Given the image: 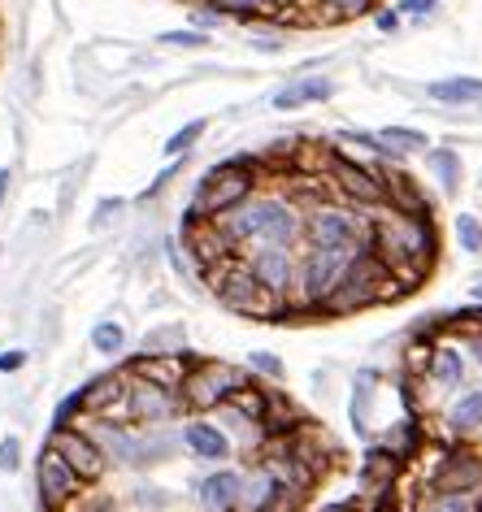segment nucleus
<instances>
[{"label": "nucleus", "mask_w": 482, "mask_h": 512, "mask_svg": "<svg viewBox=\"0 0 482 512\" xmlns=\"http://www.w3.org/2000/svg\"><path fill=\"white\" fill-rule=\"evenodd\" d=\"M18 456H22L18 439H5V443H0V469H5V473H14V469H18Z\"/></svg>", "instance_id": "obj_36"}, {"label": "nucleus", "mask_w": 482, "mask_h": 512, "mask_svg": "<svg viewBox=\"0 0 482 512\" xmlns=\"http://www.w3.org/2000/svg\"><path fill=\"white\" fill-rule=\"evenodd\" d=\"M430 170L439 174L443 191H456V183H461V161H456L452 148H435V152H430Z\"/></svg>", "instance_id": "obj_24"}, {"label": "nucleus", "mask_w": 482, "mask_h": 512, "mask_svg": "<svg viewBox=\"0 0 482 512\" xmlns=\"http://www.w3.org/2000/svg\"><path fill=\"white\" fill-rule=\"evenodd\" d=\"M235 408L239 413H248V417H257V421H265V395L261 391H235Z\"/></svg>", "instance_id": "obj_31"}, {"label": "nucleus", "mask_w": 482, "mask_h": 512, "mask_svg": "<svg viewBox=\"0 0 482 512\" xmlns=\"http://www.w3.org/2000/svg\"><path fill=\"white\" fill-rule=\"evenodd\" d=\"M5 191H9V170H0V204H5Z\"/></svg>", "instance_id": "obj_41"}, {"label": "nucleus", "mask_w": 482, "mask_h": 512, "mask_svg": "<svg viewBox=\"0 0 482 512\" xmlns=\"http://www.w3.org/2000/svg\"><path fill=\"white\" fill-rule=\"evenodd\" d=\"M252 274L261 278L270 291H278V296H287L291 283H296V261H291V248L287 243H261V252L252 256Z\"/></svg>", "instance_id": "obj_13"}, {"label": "nucleus", "mask_w": 482, "mask_h": 512, "mask_svg": "<svg viewBox=\"0 0 482 512\" xmlns=\"http://www.w3.org/2000/svg\"><path fill=\"white\" fill-rule=\"evenodd\" d=\"M452 426H456V430H474V426H482V391L465 395V400L452 408Z\"/></svg>", "instance_id": "obj_25"}, {"label": "nucleus", "mask_w": 482, "mask_h": 512, "mask_svg": "<svg viewBox=\"0 0 482 512\" xmlns=\"http://www.w3.org/2000/svg\"><path fill=\"white\" fill-rule=\"evenodd\" d=\"M213 291H218V300L226 309L235 313H248V317H270L283 309V296L270 291L261 283L257 274H252V265H239V261H218V270H213Z\"/></svg>", "instance_id": "obj_5"}, {"label": "nucleus", "mask_w": 482, "mask_h": 512, "mask_svg": "<svg viewBox=\"0 0 482 512\" xmlns=\"http://www.w3.org/2000/svg\"><path fill=\"white\" fill-rule=\"evenodd\" d=\"M430 374H435L443 387H456L465 374V365H461V352H452V348H439L435 356H430Z\"/></svg>", "instance_id": "obj_23"}, {"label": "nucleus", "mask_w": 482, "mask_h": 512, "mask_svg": "<svg viewBox=\"0 0 482 512\" xmlns=\"http://www.w3.org/2000/svg\"><path fill=\"white\" fill-rule=\"evenodd\" d=\"M118 391H122V382H118V378H100V382H92V387L83 391V408H100L105 400H113Z\"/></svg>", "instance_id": "obj_29"}, {"label": "nucleus", "mask_w": 482, "mask_h": 512, "mask_svg": "<svg viewBox=\"0 0 482 512\" xmlns=\"http://www.w3.org/2000/svg\"><path fill=\"white\" fill-rule=\"evenodd\" d=\"M482 478V469L474 465V460H448V469L439 473V491H465V486H474Z\"/></svg>", "instance_id": "obj_21"}, {"label": "nucleus", "mask_w": 482, "mask_h": 512, "mask_svg": "<svg viewBox=\"0 0 482 512\" xmlns=\"http://www.w3.org/2000/svg\"><path fill=\"white\" fill-rule=\"evenodd\" d=\"M83 491V478H79V469L70 465L61 452H48L40 456V495H44V508H66L74 504Z\"/></svg>", "instance_id": "obj_9"}, {"label": "nucleus", "mask_w": 482, "mask_h": 512, "mask_svg": "<svg viewBox=\"0 0 482 512\" xmlns=\"http://www.w3.org/2000/svg\"><path fill=\"white\" fill-rule=\"evenodd\" d=\"M174 395L166 387H157V382L139 378L131 391H126V417L139 421V426H152V421H166L174 413Z\"/></svg>", "instance_id": "obj_14"}, {"label": "nucleus", "mask_w": 482, "mask_h": 512, "mask_svg": "<svg viewBox=\"0 0 482 512\" xmlns=\"http://www.w3.org/2000/svg\"><path fill=\"white\" fill-rule=\"evenodd\" d=\"M252 365H257V369H261V374H278V369H283V365H278V361H274V356H270V352H257V356H252Z\"/></svg>", "instance_id": "obj_40"}, {"label": "nucleus", "mask_w": 482, "mask_h": 512, "mask_svg": "<svg viewBox=\"0 0 482 512\" xmlns=\"http://www.w3.org/2000/svg\"><path fill=\"white\" fill-rule=\"evenodd\" d=\"M326 5H331L339 18H357V14H370L374 0H326Z\"/></svg>", "instance_id": "obj_34"}, {"label": "nucleus", "mask_w": 482, "mask_h": 512, "mask_svg": "<svg viewBox=\"0 0 482 512\" xmlns=\"http://www.w3.org/2000/svg\"><path fill=\"white\" fill-rule=\"evenodd\" d=\"M456 239H461L465 252H482V222L478 217H469V213L456 217Z\"/></svg>", "instance_id": "obj_27"}, {"label": "nucleus", "mask_w": 482, "mask_h": 512, "mask_svg": "<svg viewBox=\"0 0 482 512\" xmlns=\"http://www.w3.org/2000/svg\"><path fill=\"white\" fill-rule=\"evenodd\" d=\"M331 183L344 191L348 200H357V204H383L391 200V191H387V178H378L370 165H352V161H331Z\"/></svg>", "instance_id": "obj_11"}, {"label": "nucleus", "mask_w": 482, "mask_h": 512, "mask_svg": "<svg viewBox=\"0 0 482 512\" xmlns=\"http://www.w3.org/2000/svg\"><path fill=\"white\" fill-rule=\"evenodd\" d=\"M478 512H482V495H478Z\"/></svg>", "instance_id": "obj_43"}, {"label": "nucleus", "mask_w": 482, "mask_h": 512, "mask_svg": "<svg viewBox=\"0 0 482 512\" xmlns=\"http://www.w3.org/2000/svg\"><path fill=\"white\" fill-rule=\"evenodd\" d=\"M261 5L265 0H218V9H226V14H244V18H252Z\"/></svg>", "instance_id": "obj_35"}, {"label": "nucleus", "mask_w": 482, "mask_h": 512, "mask_svg": "<svg viewBox=\"0 0 482 512\" xmlns=\"http://www.w3.org/2000/svg\"><path fill=\"white\" fill-rule=\"evenodd\" d=\"M370 248L391 265V274L400 283H417L430 270V256H435V226L430 213H383L374 217V243Z\"/></svg>", "instance_id": "obj_1"}, {"label": "nucleus", "mask_w": 482, "mask_h": 512, "mask_svg": "<svg viewBox=\"0 0 482 512\" xmlns=\"http://www.w3.org/2000/svg\"><path fill=\"white\" fill-rule=\"evenodd\" d=\"M391 265L378 256L374 248H365L357 256H348V270L339 278V287L331 291L326 309L331 313H352V309H365V304H378L383 300V287L391 283Z\"/></svg>", "instance_id": "obj_3"}, {"label": "nucleus", "mask_w": 482, "mask_h": 512, "mask_svg": "<svg viewBox=\"0 0 482 512\" xmlns=\"http://www.w3.org/2000/svg\"><path fill=\"white\" fill-rule=\"evenodd\" d=\"M200 135H205V122H187L179 135H170V144H166V157H183V152L192 148Z\"/></svg>", "instance_id": "obj_28"}, {"label": "nucleus", "mask_w": 482, "mask_h": 512, "mask_svg": "<svg viewBox=\"0 0 482 512\" xmlns=\"http://www.w3.org/2000/svg\"><path fill=\"white\" fill-rule=\"evenodd\" d=\"M344 270H348V256L344 252L313 243V252H304V261H300V270H296V287H300L304 309H322V304L331 300V291L339 287Z\"/></svg>", "instance_id": "obj_7"}, {"label": "nucleus", "mask_w": 482, "mask_h": 512, "mask_svg": "<svg viewBox=\"0 0 482 512\" xmlns=\"http://www.w3.org/2000/svg\"><path fill=\"white\" fill-rule=\"evenodd\" d=\"M309 239L322 243V248H335L344 256H357L374 243V226L357 217L352 209H339V204H326V209H313L309 217Z\"/></svg>", "instance_id": "obj_6"}, {"label": "nucleus", "mask_w": 482, "mask_h": 512, "mask_svg": "<svg viewBox=\"0 0 482 512\" xmlns=\"http://www.w3.org/2000/svg\"><path fill=\"white\" fill-rule=\"evenodd\" d=\"M222 222V230H226V239L235 243H296L300 239V213L291 209L287 200H278V196H257V200H244L239 204V209H231V213H222L218 217Z\"/></svg>", "instance_id": "obj_2"}, {"label": "nucleus", "mask_w": 482, "mask_h": 512, "mask_svg": "<svg viewBox=\"0 0 482 512\" xmlns=\"http://www.w3.org/2000/svg\"><path fill=\"white\" fill-rule=\"evenodd\" d=\"M148 361H139L135 365V378H148V382H157V387H183V378H187V361H183V352H170V356H152L144 352Z\"/></svg>", "instance_id": "obj_16"}, {"label": "nucleus", "mask_w": 482, "mask_h": 512, "mask_svg": "<svg viewBox=\"0 0 482 512\" xmlns=\"http://www.w3.org/2000/svg\"><path fill=\"white\" fill-rule=\"evenodd\" d=\"M378 144H383L387 152H422L430 148L422 131H413V126H383L378 131Z\"/></svg>", "instance_id": "obj_20"}, {"label": "nucleus", "mask_w": 482, "mask_h": 512, "mask_svg": "<svg viewBox=\"0 0 482 512\" xmlns=\"http://www.w3.org/2000/svg\"><path fill=\"white\" fill-rule=\"evenodd\" d=\"M53 452H61L70 460L74 469H79V478L83 482H96L100 473H105V452H100V443L92 439V434H79V430H70V426H57L53 430Z\"/></svg>", "instance_id": "obj_10"}, {"label": "nucleus", "mask_w": 482, "mask_h": 512, "mask_svg": "<svg viewBox=\"0 0 482 512\" xmlns=\"http://www.w3.org/2000/svg\"><path fill=\"white\" fill-rule=\"evenodd\" d=\"M426 96L439 105H469V100H482V79H439L426 87Z\"/></svg>", "instance_id": "obj_19"}, {"label": "nucleus", "mask_w": 482, "mask_h": 512, "mask_svg": "<svg viewBox=\"0 0 482 512\" xmlns=\"http://www.w3.org/2000/svg\"><path fill=\"white\" fill-rule=\"evenodd\" d=\"M187 252H192L200 265H218V261H226V256L235 252V243L226 239L218 217L187 213Z\"/></svg>", "instance_id": "obj_12"}, {"label": "nucleus", "mask_w": 482, "mask_h": 512, "mask_svg": "<svg viewBox=\"0 0 482 512\" xmlns=\"http://www.w3.org/2000/svg\"><path fill=\"white\" fill-rule=\"evenodd\" d=\"M422 512H469V504L461 491H439L435 499H426Z\"/></svg>", "instance_id": "obj_30"}, {"label": "nucleus", "mask_w": 482, "mask_h": 512, "mask_svg": "<svg viewBox=\"0 0 482 512\" xmlns=\"http://www.w3.org/2000/svg\"><path fill=\"white\" fill-rule=\"evenodd\" d=\"M474 296H478V300H482V283H478V287H474Z\"/></svg>", "instance_id": "obj_42"}, {"label": "nucleus", "mask_w": 482, "mask_h": 512, "mask_svg": "<svg viewBox=\"0 0 482 512\" xmlns=\"http://www.w3.org/2000/svg\"><path fill=\"white\" fill-rule=\"evenodd\" d=\"M396 9H400V18H426L439 9V0H396Z\"/></svg>", "instance_id": "obj_33"}, {"label": "nucleus", "mask_w": 482, "mask_h": 512, "mask_svg": "<svg viewBox=\"0 0 482 512\" xmlns=\"http://www.w3.org/2000/svg\"><path fill=\"white\" fill-rule=\"evenodd\" d=\"M365 478H374L378 486H391V478H396V447H374L365 456Z\"/></svg>", "instance_id": "obj_22"}, {"label": "nucleus", "mask_w": 482, "mask_h": 512, "mask_svg": "<svg viewBox=\"0 0 482 512\" xmlns=\"http://www.w3.org/2000/svg\"><path fill=\"white\" fill-rule=\"evenodd\" d=\"M244 387H248V378L239 374V369L213 365V361L187 369V378H183V391H187V404L192 408H213L222 400H235V391H244Z\"/></svg>", "instance_id": "obj_8"}, {"label": "nucleus", "mask_w": 482, "mask_h": 512, "mask_svg": "<svg viewBox=\"0 0 482 512\" xmlns=\"http://www.w3.org/2000/svg\"><path fill=\"white\" fill-rule=\"evenodd\" d=\"M378 31H387V35H396L400 31V9L396 5H391V9H378Z\"/></svg>", "instance_id": "obj_37"}, {"label": "nucleus", "mask_w": 482, "mask_h": 512, "mask_svg": "<svg viewBox=\"0 0 482 512\" xmlns=\"http://www.w3.org/2000/svg\"><path fill=\"white\" fill-rule=\"evenodd\" d=\"M27 365V352H0V374H14Z\"/></svg>", "instance_id": "obj_39"}, {"label": "nucleus", "mask_w": 482, "mask_h": 512, "mask_svg": "<svg viewBox=\"0 0 482 512\" xmlns=\"http://www.w3.org/2000/svg\"><path fill=\"white\" fill-rule=\"evenodd\" d=\"M252 187H257L252 157H235V161H226V165H213V170L205 174V183H200V191H196V200H192V213H200V217H222V213L239 209V204L252 196Z\"/></svg>", "instance_id": "obj_4"}, {"label": "nucleus", "mask_w": 482, "mask_h": 512, "mask_svg": "<svg viewBox=\"0 0 482 512\" xmlns=\"http://www.w3.org/2000/svg\"><path fill=\"white\" fill-rule=\"evenodd\" d=\"M183 443L192 447L200 460H226V452H231L226 434H222L218 426H205V421H192V426L183 430Z\"/></svg>", "instance_id": "obj_17"}, {"label": "nucleus", "mask_w": 482, "mask_h": 512, "mask_svg": "<svg viewBox=\"0 0 482 512\" xmlns=\"http://www.w3.org/2000/svg\"><path fill=\"white\" fill-rule=\"evenodd\" d=\"M92 343H96V352L113 356V352H122V343H126V330H122L118 322H100V326L92 330Z\"/></svg>", "instance_id": "obj_26"}, {"label": "nucleus", "mask_w": 482, "mask_h": 512, "mask_svg": "<svg viewBox=\"0 0 482 512\" xmlns=\"http://www.w3.org/2000/svg\"><path fill=\"white\" fill-rule=\"evenodd\" d=\"M161 44H170V48H200V44H209V35L205 31H166V35H161Z\"/></svg>", "instance_id": "obj_32"}, {"label": "nucleus", "mask_w": 482, "mask_h": 512, "mask_svg": "<svg viewBox=\"0 0 482 512\" xmlns=\"http://www.w3.org/2000/svg\"><path fill=\"white\" fill-rule=\"evenodd\" d=\"M239 491H244V482H239L235 473H213V478L200 482V504L205 508H235Z\"/></svg>", "instance_id": "obj_18"}, {"label": "nucleus", "mask_w": 482, "mask_h": 512, "mask_svg": "<svg viewBox=\"0 0 482 512\" xmlns=\"http://www.w3.org/2000/svg\"><path fill=\"white\" fill-rule=\"evenodd\" d=\"M192 18H196V27L205 31V27H218V22H222V9H209V5H200Z\"/></svg>", "instance_id": "obj_38"}, {"label": "nucleus", "mask_w": 482, "mask_h": 512, "mask_svg": "<svg viewBox=\"0 0 482 512\" xmlns=\"http://www.w3.org/2000/svg\"><path fill=\"white\" fill-rule=\"evenodd\" d=\"M331 96H335V83L331 79H296V83H287L283 92L274 96V109L296 113L304 105H317V100H331Z\"/></svg>", "instance_id": "obj_15"}]
</instances>
